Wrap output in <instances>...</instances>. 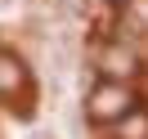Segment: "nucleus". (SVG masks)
<instances>
[{
	"label": "nucleus",
	"mask_w": 148,
	"mask_h": 139,
	"mask_svg": "<svg viewBox=\"0 0 148 139\" xmlns=\"http://www.w3.org/2000/svg\"><path fill=\"white\" fill-rule=\"evenodd\" d=\"M85 112H90V121L112 126V121H121V117L135 112V94L126 90V81H103V85H94V90H90Z\"/></svg>",
	"instance_id": "obj_1"
},
{
	"label": "nucleus",
	"mask_w": 148,
	"mask_h": 139,
	"mask_svg": "<svg viewBox=\"0 0 148 139\" xmlns=\"http://www.w3.org/2000/svg\"><path fill=\"white\" fill-rule=\"evenodd\" d=\"M23 85H27V67H23V58L0 49V99H14Z\"/></svg>",
	"instance_id": "obj_2"
},
{
	"label": "nucleus",
	"mask_w": 148,
	"mask_h": 139,
	"mask_svg": "<svg viewBox=\"0 0 148 139\" xmlns=\"http://www.w3.org/2000/svg\"><path fill=\"white\" fill-rule=\"evenodd\" d=\"M99 67L112 76V81H121V76L135 72V54H130V49H121V45H108V49L99 54Z\"/></svg>",
	"instance_id": "obj_3"
},
{
	"label": "nucleus",
	"mask_w": 148,
	"mask_h": 139,
	"mask_svg": "<svg viewBox=\"0 0 148 139\" xmlns=\"http://www.w3.org/2000/svg\"><path fill=\"white\" fill-rule=\"evenodd\" d=\"M126 121V126H121V139H148V117H135V112H130V117H121Z\"/></svg>",
	"instance_id": "obj_4"
},
{
	"label": "nucleus",
	"mask_w": 148,
	"mask_h": 139,
	"mask_svg": "<svg viewBox=\"0 0 148 139\" xmlns=\"http://www.w3.org/2000/svg\"><path fill=\"white\" fill-rule=\"evenodd\" d=\"M130 9H135V14H139V18H144V23H148V0H135V5H130Z\"/></svg>",
	"instance_id": "obj_5"
},
{
	"label": "nucleus",
	"mask_w": 148,
	"mask_h": 139,
	"mask_svg": "<svg viewBox=\"0 0 148 139\" xmlns=\"http://www.w3.org/2000/svg\"><path fill=\"white\" fill-rule=\"evenodd\" d=\"M32 139H58L54 130H32Z\"/></svg>",
	"instance_id": "obj_6"
}]
</instances>
